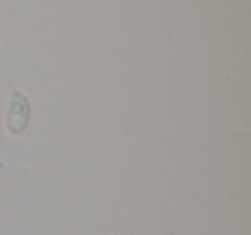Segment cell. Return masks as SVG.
Listing matches in <instances>:
<instances>
[{
    "label": "cell",
    "instance_id": "1",
    "mask_svg": "<svg viewBox=\"0 0 251 235\" xmlns=\"http://www.w3.org/2000/svg\"><path fill=\"white\" fill-rule=\"evenodd\" d=\"M29 120V105L28 100L23 96V93L14 91L11 96V105H9L7 115V131L11 134H21L26 129Z\"/></svg>",
    "mask_w": 251,
    "mask_h": 235
}]
</instances>
